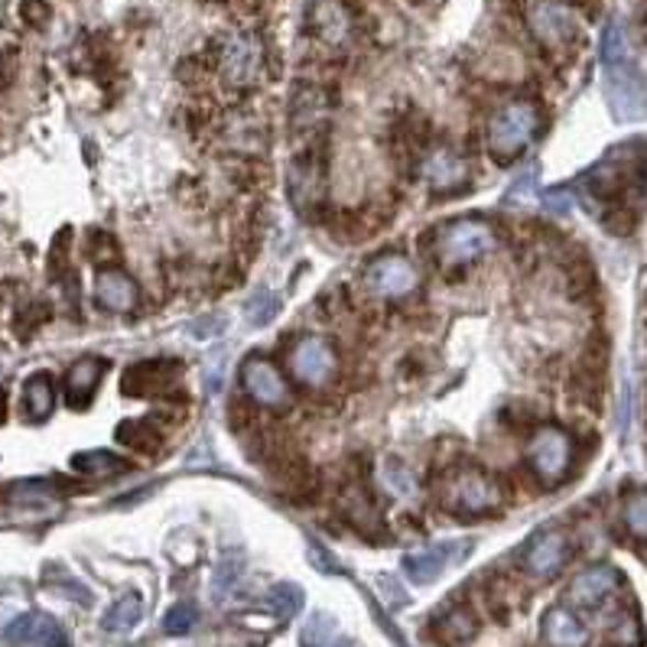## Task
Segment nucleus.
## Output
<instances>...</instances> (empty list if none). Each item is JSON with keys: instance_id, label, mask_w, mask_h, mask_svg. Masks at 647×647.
I'll return each instance as SVG.
<instances>
[{"instance_id": "23", "label": "nucleus", "mask_w": 647, "mask_h": 647, "mask_svg": "<svg viewBox=\"0 0 647 647\" xmlns=\"http://www.w3.org/2000/svg\"><path fill=\"white\" fill-rule=\"evenodd\" d=\"M342 511L352 517V524L359 527L361 534H368V537H374L377 534V527H381V517H377V511H374V502L368 498V492H364V485H346V492H342Z\"/></svg>"}, {"instance_id": "34", "label": "nucleus", "mask_w": 647, "mask_h": 647, "mask_svg": "<svg viewBox=\"0 0 647 647\" xmlns=\"http://www.w3.org/2000/svg\"><path fill=\"white\" fill-rule=\"evenodd\" d=\"M544 206L550 209V212H570L573 209V196H570V189H550L547 193V199H544Z\"/></svg>"}, {"instance_id": "12", "label": "nucleus", "mask_w": 647, "mask_h": 647, "mask_svg": "<svg viewBox=\"0 0 647 647\" xmlns=\"http://www.w3.org/2000/svg\"><path fill=\"white\" fill-rule=\"evenodd\" d=\"M570 553H573L570 550V537L563 530H544V534H537L527 544L524 570L530 575H537V579H550V575H557L567 567Z\"/></svg>"}, {"instance_id": "2", "label": "nucleus", "mask_w": 647, "mask_h": 647, "mask_svg": "<svg viewBox=\"0 0 647 647\" xmlns=\"http://www.w3.org/2000/svg\"><path fill=\"white\" fill-rule=\"evenodd\" d=\"M442 504L446 511L452 514H462V517H479V514H492L504 504V489L502 482L479 469V465H462V469H452L446 479H442Z\"/></svg>"}, {"instance_id": "25", "label": "nucleus", "mask_w": 647, "mask_h": 647, "mask_svg": "<svg viewBox=\"0 0 647 647\" xmlns=\"http://www.w3.org/2000/svg\"><path fill=\"white\" fill-rule=\"evenodd\" d=\"M114 436H118L121 446L138 449V452H156L160 442H163V430L153 420H124Z\"/></svg>"}, {"instance_id": "10", "label": "nucleus", "mask_w": 647, "mask_h": 647, "mask_svg": "<svg viewBox=\"0 0 647 647\" xmlns=\"http://www.w3.org/2000/svg\"><path fill=\"white\" fill-rule=\"evenodd\" d=\"M241 381H244V391L251 394V401H257L261 407L281 410L289 404V384L274 361L248 359L241 368Z\"/></svg>"}, {"instance_id": "21", "label": "nucleus", "mask_w": 647, "mask_h": 647, "mask_svg": "<svg viewBox=\"0 0 647 647\" xmlns=\"http://www.w3.org/2000/svg\"><path fill=\"white\" fill-rule=\"evenodd\" d=\"M23 407H26V420L40 424L53 414L56 407V387H53V377L50 374H30L26 384H23Z\"/></svg>"}, {"instance_id": "24", "label": "nucleus", "mask_w": 647, "mask_h": 647, "mask_svg": "<svg viewBox=\"0 0 647 647\" xmlns=\"http://www.w3.org/2000/svg\"><path fill=\"white\" fill-rule=\"evenodd\" d=\"M141 615H144V602H141V595L138 592H128V595H121L108 612H105V628L111 632V635H124V632H131L138 622H141Z\"/></svg>"}, {"instance_id": "29", "label": "nucleus", "mask_w": 647, "mask_h": 647, "mask_svg": "<svg viewBox=\"0 0 647 647\" xmlns=\"http://www.w3.org/2000/svg\"><path fill=\"white\" fill-rule=\"evenodd\" d=\"M336 635V618L326 612L309 615V622L299 632V645L303 647H329V638Z\"/></svg>"}, {"instance_id": "20", "label": "nucleus", "mask_w": 647, "mask_h": 647, "mask_svg": "<svg viewBox=\"0 0 647 647\" xmlns=\"http://www.w3.org/2000/svg\"><path fill=\"white\" fill-rule=\"evenodd\" d=\"M544 641L553 647H582L589 641V635H585V628L579 625L573 612L550 608L544 615Z\"/></svg>"}, {"instance_id": "8", "label": "nucleus", "mask_w": 647, "mask_h": 647, "mask_svg": "<svg viewBox=\"0 0 647 647\" xmlns=\"http://www.w3.org/2000/svg\"><path fill=\"white\" fill-rule=\"evenodd\" d=\"M336 364H339L336 349L322 336H306L289 352V371H293V377L303 381V384H309V387L329 384V377L336 374Z\"/></svg>"}, {"instance_id": "9", "label": "nucleus", "mask_w": 647, "mask_h": 647, "mask_svg": "<svg viewBox=\"0 0 647 647\" xmlns=\"http://www.w3.org/2000/svg\"><path fill=\"white\" fill-rule=\"evenodd\" d=\"M179 374H183V364L173 359L138 361L124 371L121 391L128 397H160V394H169L179 384Z\"/></svg>"}, {"instance_id": "22", "label": "nucleus", "mask_w": 647, "mask_h": 647, "mask_svg": "<svg viewBox=\"0 0 647 647\" xmlns=\"http://www.w3.org/2000/svg\"><path fill=\"white\" fill-rule=\"evenodd\" d=\"M436 635L446 645H465L479 635V618L465 605H456V608H449L436 618Z\"/></svg>"}, {"instance_id": "4", "label": "nucleus", "mask_w": 647, "mask_h": 647, "mask_svg": "<svg viewBox=\"0 0 647 647\" xmlns=\"http://www.w3.org/2000/svg\"><path fill=\"white\" fill-rule=\"evenodd\" d=\"M540 128V108L530 98H514L502 105L489 121V150L498 163H511L524 153Z\"/></svg>"}, {"instance_id": "5", "label": "nucleus", "mask_w": 647, "mask_h": 647, "mask_svg": "<svg viewBox=\"0 0 647 647\" xmlns=\"http://www.w3.org/2000/svg\"><path fill=\"white\" fill-rule=\"evenodd\" d=\"M218 73L231 88H251L264 75V43L251 30L228 33L218 46Z\"/></svg>"}, {"instance_id": "6", "label": "nucleus", "mask_w": 647, "mask_h": 647, "mask_svg": "<svg viewBox=\"0 0 647 647\" xmlns=\"http://www.w3.org/2000/svg\"><path fill=\"white\" fill-rule=\"evenodd\" d=\"M573 456V439H570V432H563L560 427H540V430L534 432L530 446H527V462H530L534 475L544 485H550V489L570 475Z\"/></svg>"}, {"instance_id": "14", "label": "nucleus", "mask_w": 647, "mask_h": 647, "mask_svg": "<svg viewBox=\"0 0 647 647\" xmlns=\"http://www.w3.org/2000/svg\"><path fill=\"white\" fill-rule=\"evenodd\" d=\"M3 638L10 645H33V647H73L69 635L63 632V625L50 615L40 612H26L20 618H13L3 632Z\"/></svg>"}, {"instance_id": "32", "label": "nucleus", "mask_w": 647, "mask_h": 647, "mask_svg": "<svg viewBox=\"0 0 647 647\" xmlns=\"http://www.w3.org/2000/svg\"><path fill=\"white\" fill-rule=\"evenodd\" d=\"M277 309H281V299H277L274 293H257V296L248 303V319H251L254 326H267V322L277 316Z\"/></svg>"}, {"instance_id": "36", "label": "nucleus", "mask_w": 647, "mask_h": 647, "mask_svg": "<svg viewBox=\"0 0 647 647\" xmlns=\"http://www.w3.org/2000/svg\"><path fill=\"white\" fill-rule=\"evenodd\" d=\"M3 417H7V394L0 391V424H3Z\"/></svg>"}, {"instance_id": "28", "label": "nucleus", "mask_w": 647, "mask_h": 647, "mask_svg": "<svg viewBox=\"0 0 647 647\" xmlns=\"http://www.w3.org/2000/svg\"><path fill=\"white\" fill-rule=\"evenodd\" d=\"M381 479H384V485H387L394 495H401V498H414V495H417V482H414L410 469H407L401 459H387L384 469H381Z\"/></svg>"}, {"instance_id": "11", "label": "nucleus", "mask_w": 647, "mask_h": 647, "mask_svg": "<svg viewBox=\"0 0 647 647\" xmlns=\"http://www.w3.org/2000/svg\"><path fill=\"white\" fill-rule=\"evenodd\" d=\"M527 23H530L534 36H537L544 46H550V50H560V46H567V43H573L575 33H579L573 10L563 7V3H557V0H537V3L530 7Z\"/></svg>"}, {"instance_id": "3", "label": "nucleus", "mask_w": 647, "mask_h": 647, "mask_svg": "<svg viewBox=\"0 0 647 647\" xmlns=\"http://www.w3.org/2000/svg\"><path fill=\"white\" fill-rule=\"evenodd\" d=\"M489 251H495V231L489 221L479 218H462V221H449L446 228L436 231L432 238V254L436 264L442 271H462L469 264H475L479 257H485Z\"/></svg>"}, {"instance_id": "33", "label": "nucleus", "mask_w": 647, "mask_h": 647, "mask_svg": "<svg viewBox=\"0 0 647 647\" xmlns=\"http://www.w3.org/2000/svg\"><path fill=\"white\" fill-rule=\"evenodd\" d=\"M534 186H537V166L524 169V173L514 179V186L507 189V202H527V199L534 196Z\"/></svg>"}, {"instance_id": "31", "label": "nucleus", "mask_w": 647, "mask_h": 647, "mask_svg": "<svg viewBox=\"0 0 647 647\" xmlns=\"http://www.w3.org/2000/svg\"><path fill=\"white\" fill-rule=\"evenodd\" d=\"M271 608L277 612L281 622H287V618H293V615L303 608V592H299L296 585H289V582L277 585V589L271 592Z\"/></svg>"}, {"instance_id": "16", "label": "nucleus", "mask_w": 647, "mask_h": 647, "mask_svg": "<svg viewBox=\"0 0 647 647\" xmlns=\"http://www.w3.org/2000/svg\"><path fill=\"white\" fill-rule=\"evenodd\" d=\"M95 299L108 312H131L141 299V289L134 284V277L124 274L121 267H105L95 277Z\"/></svg>"}, {"instance_id": "35", "label": "nucleus", "mask_w": 647, "mask_h": 647, "mask_svg": "<svg viewBox=\"0 0 647 647\" xmlns=\"http://www.w3.org/2000/svg\"><path fill=\"white\" fill-rule=\"evenodd\" d=\"M234 575H238V563H221L216 573V582H212V585H216V592L221 582H224V592H228V589H231V582H234Z\"/></svg>"}, {"instance_id": "18", "label": "nucleus", "mask_w": 647, "mask_h": 647, "mask_svg": "<svg viewBox=\"0 0 647 647\" xmlns=\"http://www.w3.org/2000/svg\"><path fill=\"white\" fill-rule=\"evenodd\" d=\"M312 30H316V36H319L326 46H339V43H346L349 33H352V17L346 13L342 3L322 0V3L312 10Z\"/></svg>"}, {"instance_id": "26", "label": "nucleus", "mask_w": 647, "mask_h": 647, "mask_svg": "<svg viewBox=\"0 0 647 647\" xmlns=\"http://www.w3.org/2000/svg\"><path fill=\"white\" fill-rule=\"evenodd\" d=\"M73 469L81 475H91V479H111V475L124 472L128 465L121 459H114L111 452L98 449V452H78L73 459Z\"/></svg>"}, {"instance_id": "15", "label": "nucleus", "mask_w": 647, "mask_h": 647, "mask_svg": "<svg viewBox=\"0 0 647 647\" xmlns=\"http://www.w3.org/2000/svg\"><path fill=\"white\" fill-rule=\"evenodd\" d=\"M469 553V544H432L424 550H414L404 557V570L410 575V582L417 585H430L439 575L452 567V560H462Z\"/></svg>"}, {"instance_id": "37", "label": "nucleus", "mask_w": 647, "mask_h": 647, "mask_svg": "<svg viewBox=\"0 0 647 647\" xmlns=\"http://www.w3.org/2000/svg\"><path fill=\"white\" fill-rule=\"evenodd\" d=\"M336 647H361V645H359V641H339Z\"/></svg>"}, {"instance_id": "30", "label": "nucleus", "mask_w": 647, "mask_h": 647, "mask_svg": "<svg viewBox=\"0 0 647 647\" xmlns=\"http://www.w3.org/2000/svg\"><path fill=\"white\" fill-rule=\"evenodd\" d=\"M196 622H199L196 605H193V602H176V605L166 612L163 628H166V635H176V638H179V635H189Z\"/></svg>"}, {"instance_id": "17", "label": "nucleus", "mask_w": 647, "mask_h": 647, "mask_svg": "<svg viewBox=\"0 0 647 647\" xmlns=\"http://www.w3.org/2000/svg\"><path fill=\"white\" fill-rule=\"evenodd\" d=\"M105 371H108V361L91 359V355L78 359L73 368L66 371V401H69L73 410H85V407L95 401Z\"/></svg>"}, {"instance_id": "7", "label": "nucleus", "mask_w": 647, "mask_h": 647, "mask_svg": "<svg viewBox=\"0 0 647 647\" xmlns=\"http://www.w3.org/2000/svg\"><path fill=\"white\" fill-rule=\"evenodd\" d=\"M364 287L381 299H404L420 287V271L404 254H381L364 267Z\"/></svg>"}, {"instance_id": "13", "label": "nucleus", "mask_w": 647, "mask_h": 647, "mask_svg": "<svg viewBox=\"0 0 647 647\" xmlns=\"http://www.w3.org/2000/svg\"><path fill=\"white\" fill-rule=\"evenodd\" d=\"M420 173H424V183H427L430 196H436V199L456 196L459 189L469 186V166L452 150H436L432 156L424 160Z\"/></svg>"}, {"instance_id": "27", "label": "nucleus", "mask_w": 647, "mask_h": 647, "mask_svg": "<svg viewBox=\"0 0 647 647\" xmlns=\"http://www.w3.org/2000/svg\"><path fill=\"white\" fill-rule=\"evenodd\" d=\"M622 520H625V527H628L632 537L647 540V489H635V492L625 495Z\"/></svg>"}, {"instance_id": "19", "label": "nucleus", "mask_w": 647, "mask_h": 647, "mask_svg": "<svg viewBox=\"0 0 647 647\" xmlns=\"http://www.w3.org/2000/svg\"><path fill=\"white\" fill-rule=\"evenodd\" d=\"M615 582H618V575H615V570H608V567L582 570V573L570 582V602L592 608V605H599V602L615 589Z\"/></svg>"}, {"instance_id": "1", "label": "nucleus", "mask_w": 647, "mask_h": 647, "mask_svg": "<svg viewBox=\"0 0 647 647\" xmlns=\"http://www.w3.org/2000/svg\"><path fill=\"white\" fill-rule=\"evenodd\" d=\"M602 69H605V101L612 114L625 124L647 118V78L635 66L625 26L612 20L602 33Z\"/></svg>"}]
</instances>
